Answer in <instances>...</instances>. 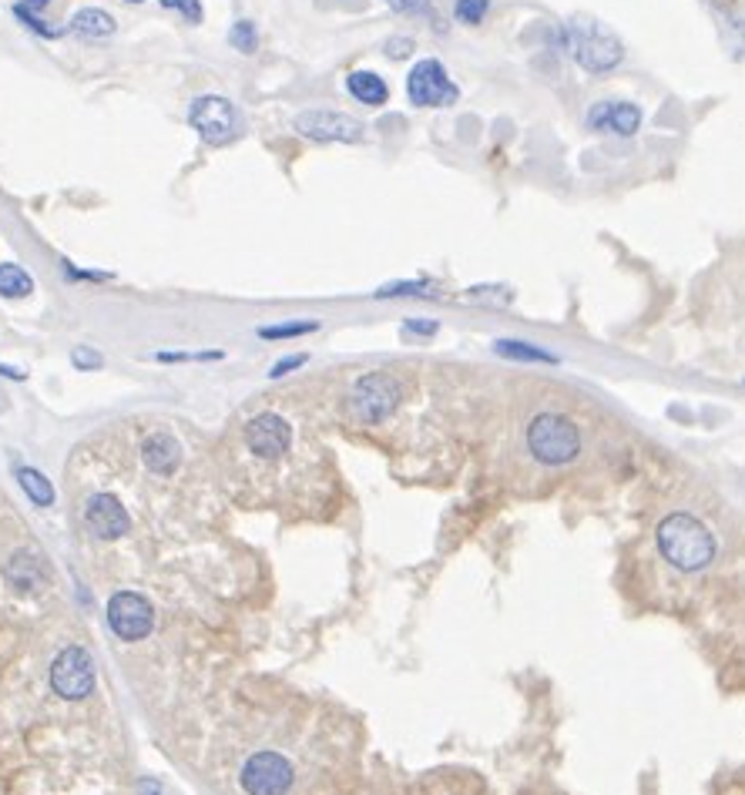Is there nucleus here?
Returning <instances> with one entry per match:
<instances>
[{"mask_svg":"<svg viewBox=\"0 0 745 795\" xmlns=\"http://www.w3.org/2000/svg\"><path fill=\"white\" fill-rule=\"evenodd\" d=\"M406 98L416 108H447L460 98V88L447 75V68L433 58L416 61V68L406 78Z\"/></svg>","mask_w":745,"mask_h":795,"instance_id":"nucleus-7","label":"nucleus"},{"mask_svg":"<svg viewBox=\"0 0 745 795\" xmlns=\"http://www.w3.org/2000/svg\"><path fill=\"white\" fill-rule=\"evenodd\" d=\"M440 293V286L437 283H427V279H420V283H393V286H383L376 296H437Z\"/></svg>","mask_w":745,"mask_h":795,"instance_id":"nucleus-25","label":"nucleus"},{"mask_svg":"<svg viewBox=\"0 0 745 795\" xmlns=\"http://www.w3.org/2000/svg\"><path fill=\"white\" fill-rule=\"evenodd\" d=\"M18 480H21L24 493H28L38 507H51V503H55V487H51V480H48L41 470L21 467V470H18Z\"/></svg>","mask_w":745,"mask_h":795,"instance_id":"nucleus-19","label":"nucleus"},{"mask_svg":"<svg viewBox=\"0 0 745 795\" xmlns=\"http://www.w3.org/2000/svg\"><path fill=\"white\" fill-rule=\"evenodd\" d=\"M51 688L65 701H81L95 691V661L85 648L68 645L51 665Z\"/></svg>","mask_w":745,"mask_h":795,"instance_id":"nucleus-8","label":"nucleus"},{"mask_svg":"<svg viewBox=\"0 0 745 795\" xmlns=\"http://www.w3.org/2000/svg\"><path fill=\"white\" fill-rule=\"evenodd\" d=\"M487 14H490V0H457V4H453L457 24H467V28L483 24Z\"/></svg>","mask_w":745,"mask_h":795,"instance_id":"nucleus-23","label":"nucleus"},{"mask_svg":"<svg viewBox=\"0 0 745 795\" xmlns=\"http://www.w3.org/2000/svg\"><path fill=\"white\" fill-rule=\"evenodd\" d=\"M35 293V279L14 262L0 265V296L4 300H28Z\"/></svg>","mask_w":745,"mask_h":795,"instance_id":"nucleus-18","label":"nucleus"},{"mask_svg":"<svg viewBox=\"0 0 745 795\" xmlns=\"http://www.w3.org/2000/svg\"><path fill=\"white\" fill-rule=\"evenodd\" d=\"M158 4H161L165 11H175V14H182L188 24H202V18H205V11H202V0H158Z\"/></svg>","mask_w":745,"mask_h":795,"instance_id":"nucleus-26","label":"nucleus"},{"mask_svg":"<svg viewBox=\"0 0 745 795\" xmlns=\"http://www.w3.org/2000/svg\"><path fill=\"white\" fill-rule=\"evenodd\" d=\"M85 523L95 538L101 541H115L121 534H128L131 530V517L128 510L121 507V500L115 493H95L85 507Z\"/></svg>","mask_w":745,"mask_h":795,"instance_id":"nucleus-12","label":"nucleus"},{"mask_svg":"<svg viewBox=\"0 0 745 795\" xmlns=\"http://www.w3.org/2000/svg\"><path fill=\"white\" fill-rule=\"evenodd\" d=\"M403 333H410V336H437L440 326H437L433 320H406V323H403Z\"/></svg>","mask_w":745,"mask_h":795,"instance_id":"nucleus-29","label":"nucleus"},{"mask_svg":"<svg viewBox=\"0 0 745 795\" xmlns=\"http://www.w3.org/2000/svg\"><path fill=\"white\" fill-rule=\"evenodd\" d=\"M141 460L151 473L158 477H171L178 467H182V443L171 436V433H151L145 443H141Z\"/></svg>","mask_w":745,"mask_h":795,"instance_id":"nucleus-14","label":"nucleus"},{"mask_svg":"<svg viewBox=\"0 0 745 795\" xmlns=\"http://www.w3.org/2000/svg\"><path fill=\"white\" fill-rule=\"evenodd\" d=\"M400 400H403L400 380H396L393 373L376 370V373H366V376L356 380V386H353V393H350V413H353L360 423L376 426V423H383V420L393 416V410L400 406Z\"/></svg>","mask_w":745,"mask_h":795,"instance_id":"nucleus-4","label":"nucleus"},{"mask_svg":"<svg viewBox=\"0 0 745 795\" xmlns=\"http://www.w3.org/2000/svg\"><path fill=\"white\" fill-rule=\"evenodd\" d=\"M293 782H296L293 762L273 748L248 755L238 772V785L245 795H286L293 788Z\"/></svg>","mask_w":745,"mask_h":795,"instance_id":"nucleus-6","label":"nucleus"},{"mask_svg":"<svg viewBox=\"0 0 745 795\" xmlns=\"http://www.w3.org/2000/svg\"><path fill=\"white\" fill-rule=\"evenodd\" d=\"M228 45L238 51V55H256L259 48V31L253 21H235L232 31H228Z\"/></svg>","mask_w":745,"mask_h":795,"instance_id":"nucleus-22","label":"nucleus"},{"mask_svg":"<svg viewBox=\"0 0 745 795\" xmlns=\"http://www.w3.org/2000/svg\"><path fill=\"white\" fill-rule=\"evenodd\" d=\"M188 125L198 131V138L205 145H215V148H222V145H228V141H235L242 135V115L222 95L195 98L192 108H188Z\"/></svg>","mask_w":745,"mask_h":795,"instance_id":"nucleus-5","label":"nucleus"},{"mask_svg":"<svg viewBox=\"0 0 745 795\" xmlns=\"http://www.w3.org/2000/svg\"><path fill=\"white\" fill-rule=\"evenodd\" d=\"M410 51H413V41H410V38H390V41H386V58H396V61H400V58H406Z\"/></svg>","mask_w":745,"mask_h":795,"instance_id":"nucleus-31","label":"nucleus"},{"mask_svg":"<svg viewBox=\"0 0 745 795\" xmlns=\"http://www.w3.org/2000/svg\"><path fill=\"white\" fill-rule=\"evenodd\" d=\"M300 366H306V356L300 353V356H286V360H280L273 370H269V376L273 380H283V376H290L293 370H300Z\"/></svg>","mask_w":745,"mask_h":795,"instance_id":"nucleus-30","label":"nucleus"},{"mask_svg":"<svg viewBox=\"0 0 745 795\" xmlns=\"http://www.w3.org/2000/svg\"><path fill=\"white\" fill-rule=\"evenodd\" d=\"M528 450L538 463L565 467L581 453V433L578 423L561 413H541L528 426Z\"/></svg>","mask_w":745,"mask_h":795,"instance_id":"nucleus-3","label":"nucleus"},{"mask_svg":"<svg viewBox=\"0 0 745 795\" xmlns=\"http://www.w3.org/2000/svg\"><path fill=\"white\" fill-rule=\"evenodd\" d=\"M8 578L18 585V588H35L38 581H45L48 578V571H45V565L38 561V558H31V554H18L11 565H8Z\"/></svg>","mask_w":745,"mask_h":795,"instance_id":"nucleus-20","label":"nucleus"},{"mask_svg":"<svg viewBox=\"0 0 745 795\" xmlns=\"http://www.w3.org/2000/svg\"><path fill=\"white\" fill-rule=\"evenodd\" d=\"M386 8L400 18H416V21H430L433 28H440L433 0H386Z\"/></svg>","mask_w":745,"mask_h":795,"instance_id":"nucleus-21","label":"nucleus"},{"mask_svg":"<svg viewBox=\"0 0 745 795\" xmlns=\"http://www.w3.org/2000/svg\"><path fill=\"white\" fill-rule=\"evenodd\" d=\"M346 91H350L360 105H366V108H380V105L390 101L386 81H383L380 75H373V71H353V75L346 78Z\"/></svg>","mask_w":745,"mask_h":795,"instance_id":"nucleus-15","label":"nucleus"},{"mask_svg":"<svg viewBox=\"0 0 745 795\" xmlns=\"http://www.w3.org/2000/svg\"><path fill=\"white\" fill-rule=\"evenodd\" d=\"M0 376H8V380H24L21 370H11V366H0Z\"/></svg>","mask_w":745,"mask_h":795,"instance_id":"nucleus-33","label":"nucleus"},{"mask_svg":"<svg viewBox=\"0 0 745 795\" xmlns=\"http://www.w3.org/2000/svg\"><path fill=\"white\" fill-rule=\"evenodd\" d=\"M108 625L128 645L145 641L151 635V628H155V608L138 591H118L108 601Z\"/></svg>","mask_w":745,"mask_h":795,"instance_id":"nucleus-9","label":"nucleus"},{"mask_svg":"<svg viewBox=\"0 0 745 795\" xmlns=\"http://www.w3.org/2000/svg\"><path fill=\"white\" fill-rule=\"evenodd\" d=\"M71 363L78 366V370H101V356L95 353V350H88V346H78L75 353H71Z\"/></svg>","mask_w":745,"mask_h":795,"instance_id":"nucleus-28","label":"nucleus"},{"mask_svg":"<svg viewBox=\"0 0 745 795\" xmlns=\"http://www.w3.org/2000/svg\"><path fill=\"white\" fill-rule=\"evenodd\" d=\"M565 48L588 75H605L625 61V45L615 31H608L598 21H571L565 28Z\"/></svg>","mask_w":745,"mask_h":795,"instance_id":"nucleus-2","label":"nucleus"},{"mask_svg":"<svg viewBox=\"0 0 745 795\" xmlns=\"http://www.w3.org/2000/svg\"><path fill=\"white\" fill-rule=\"evenodd\" d=\"M245 446L259 460H280L293 446V426L280 413H259L245 423Z\"/></svg>","mask_w":745,"mask_h":795,"instance_id":"nucleus-11","label":"nucleus"},{"mask_svg":"<svg viewBox=\"0 0 745 795\" xmlns=\"http://www.w3.org/2000/svg\"><path fill=\"white\" fill-rule=\"evenodd\" d=\"M493 353L504 356V360H514V363H545V366H555V363H558L555 353H545L541 346L521 343V340H497V343H493Z\"/></svg>","mask_w":745,"mask_h":795,"instance_id":"nucleus-17","label":"nucleus"},{"mask_svg":"<svg viewBox=\"0 0 745 795\" xmlns=\"http://www.w3.org/2000/svg\"><path fill=\"white\" fill-rule=\"evenodd\" d=\"M48 4H51V0H21V8H24V11H31V14H41Z\"/></svg>","mask_w":745,"mask_h":795,"instance_id":"nucleus-32","label":"nucleus"},{"mask_svg":"<svg viewBox=\"0 0 745 795\" xmlns=\"http://www.w3.org/2000/svg\"><path fill=\"white\" fill-rule=\"evenodd\" d=\"M125 4H141V0H125Z\"/></svg>","mask_w":745,"mask_h":795,"instance_id":"nucleus-34","label":"nucleus"},{"mask_svg":"<svg viewBox=\"0 0 745 795\" xmlns=\"http://www.w3.org/2000/svg\"><path fill=\"white\" fill-rule=\"evenodd\" d=\"M296 131L310 141H340V145H356L363 141V121H356L353 115L343 111H326V108H313L296 115Z\"/></svg>","mask_w":745,"mask_h":795,"instance_id":"nucleus-10","label":"nucleus"},{"mask_svg":"<svg viewBox=\"0 0 745 795\" xmlns=\"http://www.w3.org/2000/svg\"><path fill=\"white\" fill-rule=\"evenodd\" d=\"M320 330V323H283V326H263L259 330V336L263 340H296V336H310V333H316Z\"/></svg>","mask_w":745,"mask_h":795,"instance_id":"nucleus-24","label":"nucleus"},{"mask_svg":"<svg viewBox=\"0 0 745 795\" xmlns=\"http://www.w3.org/2000/svg\"><path fill=\"white\" fill-rule=\"evenodd\" d=\"M588 128L598 135H618V138H631L641 128V108L635 101H598L588 111Z\"/></svg>","mask_w":745,"mask_h":795,"instance_id":"nucleus-13","label":"nucleus"},{"mask_svg":"<svg viewBox=\"0 0 745 795\" xmlns=\"http://www.w3.org/2000/svg\"><path fill=\"white\" fill-rule=\"evenodd\" d=\"M68 31H75L81 38H111L115 35V18L108 11H101V8H81L71 18Z\"/></svg>","mask_w":745,"mask_h":795,"instance_id":"nucleus-16","label":"nucleus"},{"mask_svg":"<svg viewBox=\"0 0 745 795\" xmlns=\"http://www.w3.org/2000/svg\"><path fill=\"white\" fill-rule=\"evenodd\" d=\"M658 551L661 558L692 575V571H702L715 561V538H712V530L692 517V513H668L661 523H658Z\"/></svg>","mask_w":745,"mask_h":795,"instance_id":"nucleus-1","label":"nucleus"},{"mask_svg":"<svg viewBox=\"0 0 745 795\" xmlns=\"http://www.w3.org/2000/svg\"><path fill=\"white\" fill-rule=\"evenodd\" d=\"M14 14H18V21H24L35 35H41V38H61L65 35V28H48V21H41L38 14H31V11H24L21 4L14 8Z\"/></svg>","mask_w":745,"mask_h":795,"instance_id":"nucleus-27","label":"nucleus"}]
</instances>
